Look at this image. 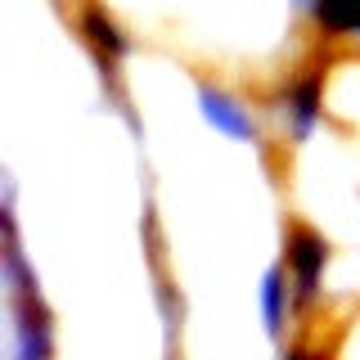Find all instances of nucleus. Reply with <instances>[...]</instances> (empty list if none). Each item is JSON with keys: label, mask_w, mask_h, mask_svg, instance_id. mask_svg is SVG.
<instances>
[{"label": "nucleus", "mask_w": 360, "mask_h": 360, "mask_svg": "<svg viewBox=\"0 0 360 360\" xmlns=\"http://www.w3.org/2000/svg\"><path fill=\"white\" fill-rule=\"evenodd\" d=\"M324 262H329V243H324L320 234L307 230V225L288 230V270H292V284H297V302H302V307H311V302L320 297Z\"/></svg>", "instance_id": "obj_1"}, {"label": "nucleus", "mask_w": 360, "mask_h": 360, "mask_svg": "<svg viewBox=\"0 0 360 360\" xmlns=\"http://www.w3.org/2000/svg\"><path fill=\"white\" fill-rule=\"evenodd\" d=\"M288 117H292V135L307 140L315 117H320V82L315 77H302L297 86H288Z\"/></svg>", "instance_id": "obj_3"}, {"label": "nucleus", "mask_w": 360, "mask_h": 360, "mask_svg": "<svg viewBox=\"0 0 360 360\" xmlns=\"http://www.w3.org/2000/svg\"><path fill=\"white\" fill-rule=\"evenodd\" d=\"M86 32H90V41H95V50H104V54H127L131 50V41L122 37V27L104 9H86Z\"/></svg>", "instance_id": "obj_6"}, {"label": "nucleus", "mask_w": 360, "mask_h": 360, "mask_svg": "<svg viewBox=\"0 0 360 360\" xmlns=\"http://www.w3.org/2000/svg\"><path fill=\"white\" fill-rule=\"evenodd\" d=\"M198 99H202V117H207L217 131L234 135V140H257V122L239 99H230L225 90H212V86H202Z\"/></svg>", "instance_id": "obj_2"}, {"label": "nucleus", "mask_w": 360, "mask_h": 360, "mask_svg": "<svg viewBox=\"0 0 360 360\" xmlns=\"http://www.w3.org/2000/svg\"><path fill=\"white\" fill-rule=\"evenodd\" d=\"M315 9V22L333 37H347V32H360V0H307Z\"/></svg>", "instance_id": "obj_4"}, {"label": "nucleus", "mask_w": 360, "mask_h": 360, "mask_svg": "<svg viewBox=\"0 0 360 360\" xmlns=\"http://www.w3.org/2000/svg\"><path fill=\"white\" fill-rule=\"evenodd\" d=\"M284 360H315V356H311V352H302V347H297V352H288Z\"/></svg>", "instance_id": "obj_7"}, {"label": "nucleus", "mask_w": 360, "mask_h": 360, "mask_svg": "<svg viewBox=\"0 0 360 360\" xmlns=\"http://www.w3.org/2000/svg\"><path fill=\"white\" fill-rule=\"evenodd\" d=\"M288 302H292V292L284 284V270H266V279H262V311H266V329L270 333H284V315H288Z\"/></svg>", "instance_id": "obj_5"}]
</instances>
